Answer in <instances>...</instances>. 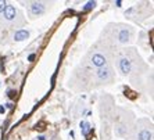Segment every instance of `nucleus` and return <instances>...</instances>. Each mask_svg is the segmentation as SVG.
<instances>
[{"mask_svg": "<svg viewBox=\"0 0 154 140\" xmlns=\"http://www.w3.org/2000/svg\"><path fill=\"white\" fill-rule=\"evenodd\" d=\"M92 64L94 65V67H97V68H101V67H106V64H107V58H106V56H103V54L100 53H96L92 56Z\"/></svg>", "mask_w": 154, "mask_h": 140, "instance_id": "obj_1", "label": "nucleus"}, {"mask_svg": "<svg viewBox=\"0 0 154 140\" xmlns=\"http://www.w3.org/2000/svg\"><path fill=\"white\" fill-rule=\"evenodd\" d=\"M96 75H97L99 81L106 82V81H108V79L111 78V71H110V68H107V67H101V68L97 69Z\"/></svg>", "mask_w": 154, "mask_h": 140, "instance_id": "obj_2", "label": "nucleus"}, {"mask_svg": "<svg viewBox=\"0 0 154 140\" xmlns=\"http://www.w3.org/2000/svg\"><path fill=\"white\" fill-rule=\"evenodd\" d=\"M117 38H118L119 43H128L129 40H131V29L129 28H122L118 32Z\"/></svg>", "mask_w": 154, "mask_h": 140, "instance_id": "obj_3", "label": "nucleus"}, {"mask_svg": "<svg viewBox=\"0 0 154 140\" xmlns=\"http://www.w3.org/2000/svg\"><path fill=\"white\" fill-rule=\"evenodd\" d=\"M119 69H121V72L122 74H129L131 72V69H132V65H131V61H129L126 57H122V58H119Z\"/></svg>", "mask_w": 154, "mask_h": 140, "instance_id": "obj_4", "label": "nucleus"}, {"mask_svg": "<svg viewBox=\"0 0 154 140\" xmlns=\"http://www.w3.org/2000/svg\"><path fill=\"white\" fill-rule=\"evenodd\" d=\"M31 13L33 15H40L45 13V4L39 3V2H33L31 3Z\"/></svg>", "mask_w": 154, "mask_h": 140, "instance_id": "obj_5", "label": "nucleus"}, {"mask_svg": "<svg viewBox=\"0 0 154 140\" xmlns=\"http://www.w3.org/2000/svg\"><path fill=\"white\" fill-rule=\"evenodd\" d=\"M3 17H4V20H7V21H13V20L17 17L15 7H13V6H7L6 10L3 11Z\"/></svg>", "mask_w": 154, "mask_h": 140, "instance_id": "obj_6", "label": "nucleus"}, {"mask_svg": "<svg viewBox=\"0 0 154 140\" xmlns=\"http://www.w3.org/2000/svg\"><path fill=\"white\" fill-rule=\"evenodd\" d=\"M26 38H29V32L25 31V29H22V31H17L14 35V40L17 42H21V40H25Z\"/></svg>", "mask_w": 154, "mask_h": 140, "instance_id": "obj_7", "label": "nucleus"}, {"mask_svg": "<svg viewBox=\"0 0 154 140\" xmlns=\"http://www.w3.org/2000/svg\"><path fill=\"white\" fill-rule=\"evenodd\" d=\"M137 140H151V130L142 129L137 133Z\"/></svg>", "mask_w": 154, "mask_h": 140, "instance_id": "obj_8", "label": "nucleus"}, {"mask_svg": "<svg viewBox=\"0 0 154 140\" xmlns=\"http://www.w3.org/2000/svg\"><path fill=\"white\" fill-rule=\"evenodd\" d=\"M115 132H117V135L118 136H121V137H124V136H126L128 135V129H126V126H124V125H118L117 128H115Z\"/></svg>", "mask_w": 154, "mask_h": 140, "instance_id": "obj_9", "label": "nucleus"}, {"mask_svg": "<svg viewBox=\"0 0 154 140\" xmlns=\"http://www.w3.org/2000/svg\"><path fill=\"white\" fill-rule=\"evenodd\" d=\"M81 130H82V135L83 136H88V133H89V130H90V125L88 122H81Z\"/></svg>", "mask_w": 154, "mask_h": 140, "instance_id": "obj_10", "label": "nucleus"}, {"mask_svg": "<svg viewBox=\"0 0 154 140\" xmlns=\"http://www.w3.org/2000/svg\"><path fill=\"white\" fill-rule=\"evenodd\" d=\"M94 2H88L86 3V6H83V10H90V8H93L94 7Z\"/></svg>", "mask_w": 154, "mask_h": 140, "instance_id": "obj_11", "label": "nucleus"}, {"mask_svg": "<svg viewBox=\"0 0 154 140\" xmlns=\"http://www.w3.org/2000/svg\"><path fill=\"white\" fill-rule=\"evenodd\" d=\"M6 7H7V3H6V2H2V0H0V13H3V11L6 10Z\"/></svg>", "mask_w": 154, "mask_h": 140, "instance_id": "obj_12", "label": "nucleus"}, {"mask_svg": "<svg viewBox=\"0 0 154 140\" xmlns=\"http://www.w3.org/2000/svg\"><path fill=\"white\" fill-rule=\"evenodd\" d=\"M33 58H35V54H31L29 56V61H33Z\"/></svg>", "mask_w": 154, "mask_h": 140, "instance_id": "obj_13", "label": "nucleus"}, {"mask_svg": "<svg viewBox=\"0 0 154 140\" xmlns=\"http://www.w3.org/2000/svg\"><path fill=\"white\" fill-rule=\"evenodd\" d=\"M8 96L13 97V96H14V92H13V90H10V92H8Z\"/></svg>", "mask_w": 154, "mask_h": 140, "instance_id": "obj_14", "label": "nucleus"}, {"mask_svg": "<svg viewBox=\"0 0 154 140\" xmlns=\"http://www.w3.org/2000/svg\"><path fill=\"white\" fill-rule=\"evenodd\" d=\"M0 112H4V107H3V105H0Z\"/></svg>", "mask_w": 154, "mask_h": 140, "instance_id": "obj_15", "label": "nucleus"}, {"mask_svg": "<svg viewBox=\"0 0 154 140\" xmlns=\"http://www.w3.org/2000/svg\"><path fill=\"white\" fill-rule=\"evenodd\" d=\"M39 140H45V136H39Z\"/></svg>", "mask_w": 154, "mask_h": 140, "instance_id": "obj_16", "label": "nucleus"}]
</instances>
